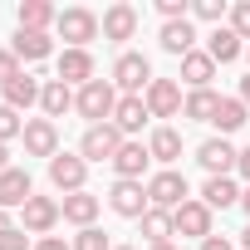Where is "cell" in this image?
<instances>
[{
    "mask_svg": "<svg viewBox=\"0 0 250 250\" xmlns=\"http://www.w3.org/2000/svg\"><path fill=\"white\" fill-rule=\"evenodd\" d=\"M118 98H123V93L113 88V79H93V83H83V88L74 93V113L88 118V128H93V123H113Z\"/></svg>",
    "mask_w": 250,
    "mask_h": 250,
    "instance_id": "obj_1",
    "label": "cell"
},
{
    "mask_svg": "<svg viewBox=\"0 0 250 250\" xmlns=\"http://www.w3.org/2000/svg\"><path fill=\"white\" fill-rule=\"evenodd\" d=\"M147 83H152V64H147V54H133V49H123L118 59H113V88L123 93V98H143L147 93Z\"/></svg>",
    "mask_w": 250,
    "mask_h": 250,
    "instance_id": "obj_2",
    "label": "cell"
},
{
    "mask_svg": "<svg viewBox=\"0 0 250 250\" xmlns=\"http://www.w3.org/2000/svg\"><path fill=\"white\" fill-rule=\"evenodd\" d=\"M59 40H69V49H88L98 35H103V20L88 10V5H69V10H59Z\"/></svg>",
    "mask_w": 250,
    "mask_h": 250,
    "instance_id": "obj_3",
    "label": "cell"
},
{
    "mask_svg": "<svg viewBox=\"0 0 250 250\" xmlns=\"http://www.w3.org/2000/svg\"><path fill=\"white\" fill-rule=\"evenodd\" d=\"M147 201H152V211H177V206L191 201V187L177 167H162V172L147 177Z\"/></svg>",
    "mask_w": 250,
    "mask_h": 250,
    "instance_id": "obj_4",
    "label": "cell"
},
{
    "mask_svg": "<svg viewBox=\"0 0 250 250\" xmlns=\"http://www.w3.org/2000/svg\"><path fill=\"white\" fill-rule=\"evenodd\" d=\"M123 143L128 138H123L113 123H93V128H83V138H79V157L83 162H113Z\"/></svg>",
    "mask_w": 250,
    "mask_h": 250,
    "instance_id": "obj_5",
    "label": "cell"
},
{
    "mask_svg": "<svg viewBox=\"0 0 250 250\" xmlns=\"http://www.w3.org/2000/svg\"><path fill=\"white\" fill-rule=\"evenodd\" d=\"M108 206H113L123 221H143V216L152 211V201H147V182H113Z\"/></svg>",
    "mask_w": 250,
    "mask_h": 250,
    "instance_id": "obj_6",
    "label": "cell"
},
{
    "mask_svg": "<svg viewBox=\"0 0 250 250\" xmlns=\"http://www.w3.org/2000/svg\"><path fill=\"white\" fill-rule=\"evenodd\" d=\"M49 182H54V191L74 196V191H83V182H88V162H83L79 152H59V157H49Z\"/></svg>",
    "mask_w": 250,
    "mask_h": 250,
    "instance_id": "obj_7",
    "label": "cell"
},
{
    "mask_svg": "<svg viewBox=\"0 0 250 250\" xmlns=\"http://www.w3.org/2000/svg\"><path fill=\"white\" fill-rule=\"evenodd\" d=\"M20 221H25V226H20L25 235H49V230L64 221V211H59L54 196H30V201L20 206Z\"/></svg>",
    "mask_w": 250,
    "mask_h": 250,
    "instance_id": "obj_8",
    "label": "cell"
},
{
    "mask_svg": "<svg viewBox=\"0 0 250 250\" xmlns=\"http://www.w3.org/2000/svg\"><path fill=\"white\" fill-rule=\"evenodd\" d=\"M211 221H216V211H211L201 196H191L187 206H177V211H172V226H177V235H191V240H206V235H216V230H211Z\"/></svg>",
    "mask_w": 250,
    "mask_h": 250,
    "instance_id": "obj_9",
    "label": "cell"
},
{
    "mask_svg": "<svg viewBox=\"0 0 250 250\" xmlns=\"http://www.w3.org/2000/svg\"><path fill=\"white\" fill-rule=\"evenodd\" d=\"M143 103H147L152 118H177L187 98H182V83H177V79H152L147 93H143Z\"/></svg>",
    "mask_w": 250,
    "mask_h": 250,
    "instance_id": "obj_10",
    "label": "cell"
},
{
    "mask_svg": "<svg viewBox=\"0 0 250 250\" xmlns=\"http://www.w3.org/2000/svg\"><path fill=\"white\" fill-rule=\"evenodd\" d=\"M113 172H118V182H143V172L152 167V152H147V143H138V138H128L118 147V157L108 162Z\"/></svg>",
    "mask_w": 250,
    "mask_h": 250,
    "instance_id": "obj_11",
    "label": "cell"
},
{
    "mask_svg": "<svg viewBox=\"0 0 250 250\" xmlns=\"http://www.w3.org/2000/svg\"><path fill=\"white\" fill-rule=\"evenodd\" d=\"M196 162H201L211 177H230L235 162H240V152L230 147V138H206V143L196 147Z\"/></svg>",
    "mask_w": 250,
    "mask_h": 250,
    "instance_id": "obj_12",
    "label": "cell"
},
{
    "mask_svg": "<svg viewBox=\"0 0 250 250\" xmlns=\"http://www.w3.org/2000/svg\"><path fill=\"white\" fill-rule=\"evenodd\" d=\"M25 152L30 157H59V128L49 118H25Z\"/></svg>",
    "mask_w": 250,
    "mask_h": 250,
    "instance_id": "obj_13",
    "label": "cell"
},
{
    "mask_svg": "<svg viewBox=\"0 0 250 250\" xmlns=\"http://www.w3.org/2000/svg\"><path fill=\"white\" fill-rule=\"evenodd\" d=\"M54 79H64L69 88H83V83H93L98 79V69H93V54L88 49H64L59 54V74Z\"/></svg>",
    "mask_w": 250,
    "mask_h": 250,
    "instance_id": "obj_14",
    "label": "cell"
},
{
    "mask_svg": "<svg viewBox=\"0 0 250 250\" xmlns=\"http://www.w3.org/2000/svg\"><path fill=\"white\" fill-rule=\"evenodd\" d=\"M133 35H138V10L128 5V0H118V5L103 10V40L123 44V40H133Z\"/></svg>",
    "mask_w": 250,
    "mask_h": 250,
    "instance_id": "obj_15",
    "label": "cell"
},
{
    "mask_svg": "<svg viewBox=\"0 0 250 250\" xmlns=\"http://www.w3.org/2000/svg\"><path fill=\"white\" fill-rule=\"evenodd\" d=\"M157 44H162L167 54L187 59V54L196 49V25H191V20H167V25L157 30Z\"/></svg>",
    "mask_w": 250,
    "mask_h": 250,
    "instance_id": "obj_16",
    "label": "cell"
},
{
    "mask_svg": "<svg viewBox=\"0 0 250 250\" xmlns=\"http://www.w3.org/2000/svg\"><path fill=\"white\" fill-rule=\"evenodd\" d=\"M206 54L216 59V69H221V64H235V59L245 54V40H240L230 25H216V30L206 35Z\"/></svg>",
    "mask_w": 250,
    "mask_h": 250,
    "instance_id": "obj_17",
    "label": "cell"
},
{
    "mask_svg": "<svg viewBox=\"0 0 250 250\" xmlns=\"http://www.w3.org/2000/svg\"><path fill=\"white\" fill-rule=\"evenodd\" d=\"M59 211H64V221H69V226H79V230H88V226L98 221V211H103V201H98L93 191H74V196H64V201H59Z\"/></svg>",
    "mask_w": 250,
    "mask_h": 250,
    "instance_id": "obj_18",
    "label": "cell"
},
{
    "mask_svg": "<svg viewBox=\"0 0 250 250\" xmlns=\"http://www.w3.org/2000/svg\"><path fill=\"white\" fill-rule=\"evenodd\" d=\"M35 196V182H30V172L25 167H10V172H0V206H25Z\"/></svg>",
    "mask_w": 250,
    "mask_h": 250,
    "instance_id": "obj_19",
    "label": "cell"
},
{
    "mask_svg": "<svg viewBox=\"0 0 250 250\" xmlns=\"http://www.w3.org/2000/svg\"><path fill=\"white\" fill-rule=\"evenodd\" d=\"M20 30H35V35H49V25H59V10L49 5V0H20V10H15Z\"/></svg>",
    "mask_w": 250,
    "mask_h": 250,
    "instance_id": "obj_20",
    "label": "cell"
},
{
    "mask_svg": "<svg viewBox=\"0 0 250 250\" xmlns=\"http://www.w3.org/2000/svg\"><path fill=\"white\" fill-rule=\"evenodd\" d=\"M152 113H147V103L143 98H118V108H113V128L123 133V138H133V133H143V123H147Z\"/></svg>",
    "mask_w": 250,
    "mask_h": 250,
    "instance_id": "obj_21",
    "label": "cell"
},
{
    "mask_svg": "<svg viewBox=\"0 0 250 250\" xmlns=\"http://www.w3.org/2000/svg\"><path fill=\"white\" fill-rule=\"evenodd\" d=\"M0 93H5V108H15V113H25V108H35V103H40V93H44V83H40L35 74H20V79H10V83L0 88Z\"/></svg>",
    "mask_w": 250,
    "mask_h": 250,
    "instance_id": "obj_22",
    "label": "cell"
},
{
    "mask_svg": "<svg viewBox=\"0 0 250 250\" xmlns=\"http://www.w3.org/2000/svg\"><path fill=\"white\" fill-rule=\"evenodd\" d=\"M10 49H15V59H20V64H40V59H49V54H54V40H49V35H35V30H15Z\"/></svg>",
    "mask_w": 250,
    "mask_h": 250,
    "instance_id": "obj_23",
    "label": "cell"
},
{
    "mask_svg": "<svg viewBox=\"0 0 250 250\" xmlns=\"http://www.w3.org/2000/svg\"><path fill=\"white\" fill-rule=\"evenodd\" d=\"M147 152H152V162L172 167V162L182 157V133L172 128V123H162V128H152V138H147Z\"/></svg>",
    "mask_w": 250,
    "mask_h": 250,
    "instance_id": "obj_24",
    "label": "cell"
},
{
    "mask_svg": "<svg viewBox=\"0 0 250 250\" xmlns=\"http://www.w3.org/2000/svg\"><path fill=\"white\" fill-rule=\"evenodd\" d=\"M211 79H216V59H211L206 49H191V54L182 59V83H187V88H211Z\"/></svg>",
    "mask_w": 250,
    "mask_h": 250,
    "instance_id": "obj_25",
    "label": "cell"
},
{
    "mask_svg": "<svg viewBox=\"0 0 250 250\" xmlns=\"http://www.w3.org/2000/svg\"><path fill=\"white\" fill-rule=\"evenodd\" d=\"M250 123V108L240 103V98H221V108H216V118H211V128H216V138H230V133H240Z\"/></svg>",
    "mask_w": 250,
    "mask_h": 250,
    "instance_id": "obj_26",
    "label": "cell"
},
{
    "mask_svg": "<svg viewBox=\"0 0 250 250\" xmlns=\"http://www.w3.org/2000/svg\"><path fill=\"white\" fill-rule=\"evenodd\" d=\"M74 93H79V88H69L64 79H49V83H44V93H40L44 118H49V123H54V118H64V113L74 108Z\"/></svg>",
    "mask_w": 250,
    "mask_h": 250,
    "instance_id": "obj_27",
    "label": "cell"
},
{
    "mask_svg": "<svg viewBox=\"0 0 250 250\" xmlns=\"http://www.w3.org/2000/svg\"><path fill=\"white\" fill-rule=\"evenodd\" d=\"M216 108H221V93H216V88H191L187 103H182V118H187V123H211Z\"/></svg>",
    "mask_w": 250,
    "mask_h": 250,
    "instance_id": "obj_28",
    "label": "cell"
},
{
    "mask_svg": "<svg viewBox=\"0 0 250 250\" xmlns=\"http://www.w3.org/2000/svg\"><path fill=\"white\" fill-rule=\"evenodd\" d=\"M201 201H206L211 211L240 206V187H235V177H206V187H201Z\"/></svg>",
    "mask_w": 250,
    "mask_h": 250,
    "instance_id": "obj_29",
    "label": "cell"
},
{
    "mask_svg": "<svg viewBox=\"0 0 250 250\" xmlns=\"http://www.w3.org/2000/svg\"><path fill=\"white\" fill-rule=\"evenodd\" d=\"M143 235H147V245H167V240L177 235L172 211H147V216H143Z\"/></svg>",
    "mask_w": 250,
    "mask_h": 250,
    "instance_id": "obj_30",
    "label": "cell"
},
{
    "mask_svg": "<svg viewBox=\"0 0 250 250\" xmlns=\"http://www.w3.org/2000/svg\"><path fill=\"white\" fill-rule=\"evenodd\" d=\"M74 250H113V240H108V230H98V226H88V230H79L74 240H69Z\"/></svg>",
    "mask_w": 250,
    "mask_h": 250,
    "instance_id": "obj_31",
    "label": "cell"
},
{
    "mask_svg": "<svg viewBox=\"0 0 250 250\" xmlns=\"http://www.w3.org/2000/svg\"><path fill=\"white\" fill-rule=\"evenodd\" d=\"M191 15H196V20H206V25H221V20L230 15V5H226V0H196Z\"/></svg>",
    "mask_w": 250,
    "mask_h": 250,
    "instance_id": "obj_32",
    "label": "cell"
},
{
    "mask_svg": "<svg viewBox=\"0 0 250 250\" xmlns=\"http://www.w3.org/2000/svg\"><path fill=\"white\" fill-rule=\"evenodd\" d=\"M10 138H25V118L0 103V143H10Z\"/></svg>",
    "mask_w": 250,
    "mask_h": 250,
    "instance_id": "obj_33",
    "label": "cell"
},
{
    "mask_svg": "<svg viewBox=\"0 0 250 250\" xmlns=\"http://www.w3.org/2000/svg\"><path fill=\"white\" fill-rule=\"evenodd\" d=\"M230 30L250 44V0H235V5H230Z\"/></svg>",
    "mask_w": 250,
    "mask_h": 250,
    "instance_id": "obj_34",
    "label": "cell"
},
{
    "mask_svg": "<svg viewBox=\"0 0 250 250\" xmlns=\"http://www.w3.org/2000/svg\"><path fill=\"white\" fill-rule=\"evenodd\" d=\"M157 15H162V25L167 20H191V5L187 0H157Z\"/></svg>",
    "mask_w": 250,
    "mask_h": 250,
    "instance_id": "obj_35",
    "label": "cell"
},
{
    "mask_svg": "<svg viewBox=\"0 0 250 250\" xmlns=\"http://www.w3.org/2000/svg\"><path fill=\"white\" fill-rule=\"evenodd\" d=\"M25 69H20V59H15V49H0V88H5L10 79H20Z\"/></svg>",
    "mask_w": 250,
    "mask_h": 250,
    "instance_id": "obj_36",
    "label": "cell"
},
{
    "mask_svg": "<svg viewBox=\"0 0 250 250\" xmlns=\"http://www.w3.org/2000/svg\"><path fill=\"white\" fill-rule=\"evenodd\" d=\"M0 250H35L25 230H10V235H0Z\"/></svg>",
    "mask_w": 250,
    "mask_h": 250,
    "instance_id": "obj_37",
    "label": "cell"
},
{
    "mask_svg": "<svg viewBox=\"0 0 250 250\" xmlns=\"http://www.w3.org/2000/svg\"><path fill=\"white\" fill-rule=\"evenodd\" d=\"M35 250H74V245H69L64 235H40V240H35Z\"/></svg>",
    "mask_w": 250,
    "mask_h": 250,
    "instance_id": "obj_38",
    "label": "cell"
},
{
    "mask_svg": "<svg viewBox=\"0 0 250 250\" xmlns=\"http://www.w3.org/2000/svg\"><path fill=\"white\" fill-rule=\"evenodd\" d=\"M201 250H235V245H230L226 235H206V240H201Z\"/></svg>",
    "mask_w": 250,
    "mask_h": 250,
    "instance_id": "obj_39",
    "label": "cell"
},
{
    "mask_svg": "<svg viewBox=\"0 0 250 250\" xmlns=\"http://www.w3.org/2000/svg\"><path fill=\"white\" fill-rule=\"evenodd\" d=\"M235 172H240V177L250 182V147H240V162H235Z\"/></svg>",
    "mask_w": 250,
    "mask_h": 250,
    "instance_id": "obj_40",
    "label": "cell"
},
{
    "mask_svg": "<svg viewBox=\"0 0 250 250\" xmlns=\"http://www.w3.org/2000/svg\"><path fill=\"white\" fill-rule=\"evenodd\" d=\"M10 230H15V221H10V211H5V206H0V235H10Z\"/></svg>",
    "mask_w": 250,
    "mask_h": 250,
    "instance_id": "obj_41",
    "label": "cell"
},
{
    "mask_svg": "<svg viewBox=\"0 0 250 250\" xmlns=\"http://www.w3.org/2000/svg\"><path fill=\"white\" fill-rule=\"evenodd\" d=\"M235 98H240V103H245V108H250V74H245V79H240V93H235Z\"/></svg>",
    "mask_w": 250,
    "mask_h": 250,
    "instance_id": "obj_42",
    "label": "cell"
},
{
    "mask_svg": "<svg viewBox=\"0 0 250 250\" xmlns=\"http://www.w3.org/2000/svg\"><path fill=\"white\" fill-rule=\"evenodd\" d=\"M0 172H10V152H5V143H0Z\"/></svg>",
    "mask_w": 250,
    "mask_h": 250,
    "instance_id": "obj_43",
    "label": "cell"
},
{
    "mask_svg": "<svg viewBox=\"0 0 250 250\" xmlns=\"http://www.w3.org/2000/svg\"><path fill=\"white\" fill-rule=\"evenodd\" d=\"M240 211H245V216H250V187H245V191H240Z\"/></svg>",
    "mask_w": 250,
    "mask_h": 250,
    "instance_id": "obj_44",
    "label": "cell"
},
{
    "mask_svg": "<svg viewBox=\"0 0 250 250\" xmlns=\"http://www.w3.org/2000/svg\"><path fill=\"white\" fill-rule=\"evenodd\" d=\"M240 245H245V250H250V226H245V230H240Z\"/></svg>",
    "mask_w": 250,
    "mask_h": 250,
    "instance_id": "obj_45",
    "label": "cell"
},
{
    "mask_svg": "<svg viewBox=\"0 0 250 250\" xmlns=\"http://www.w3.org/2000/svg\"><path fill=\"white\" fill-rule=\"evenodd\" d=\"M147 250H177V245H172V240H167V245H147Z\"/></svg>",
    "mask_w": 250,
    "mask_h": 250,
    "instance_id": "obj_46",
    "label": "cell"
},
{
    "mask_svg": "<svg viewBox=\"0 0 250 250\" xmlns=\"http://www.w3.org/2000/svg\"><path fill=\"white\" fill-rule=\"evenodd\" d=\"M113 250H133V245H113Z\"/></svg>",
    "mask_w": 250,
    "mask_h": 250,
    "instance_id": "obj_47",
    "label": "cell"
},
{
    "mask_svg": "<svg viewBox=\"0 0 250 250\" xmlns=\"http://www.w3.org/2000/svg\"><path fill=\"white\" fill-rule=\"evenodd\" d=\"M245 59H250V44H245Z\"/></svg>",
    "mask_w": 250,
    "mask_h": 250,
    "instance_id": "obj_48",
    "label": "cell"
}]
</instances>
